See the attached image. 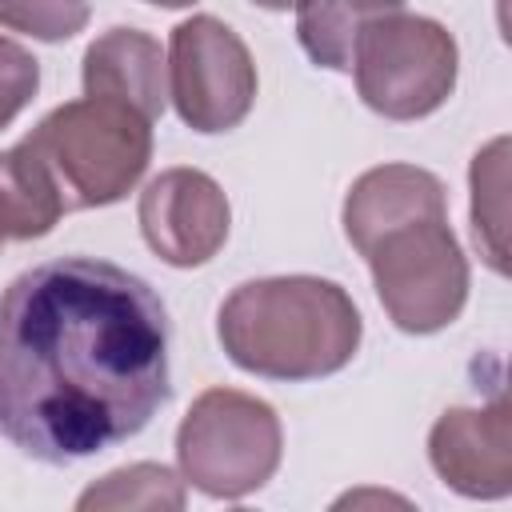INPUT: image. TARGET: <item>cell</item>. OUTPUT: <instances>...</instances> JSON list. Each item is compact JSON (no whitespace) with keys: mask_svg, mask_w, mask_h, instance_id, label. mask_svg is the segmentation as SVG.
Here are the masks:
<instances>
[{"mask_svg":"<svg viewBox=\"0 0 512 512\" xmlns=\"http://www.w3.org/2000/svg\"><path fill=\"white\" fill-rule=\"evenodd\" d=\"M400 8L404 0H296V36L312 64L352 72L360 32Z\"/></svg>","mask_w":512,"mask_h":512,"instance_id":"4fadbf2b","label":"cell"},{"mask_svg":"<svg viewBox=\"0 0 512 512\" xmlns=\"http://www.w3.org/2000/svg\"><path fill=\"white\" fill-rule=\"evenodd\" d=\"M168 96L196 132H228L256 104V64L248 44L216 16H192L172 28Z\"/></svg>","mask_w":512,"mask_h":512,"instance_id":"52a82bcc","label":"cell"},{"mask_svg":"<svg viewBox=\"0 0 512 512\" xmlns=\"http://www.w3.org/2000/svg\"><path fill=\"white\" fill-rule=\"evenodd\" d=\"M24 144L52 172L68 212L124 200L152 160V120L128 104L84 96L52 108Z\"/></svg>","mask_w":512,"mask_h":512,"instance_id":"3957f363","label":"cell"},{"mask_svg":"<svg viewBox=\"0 0 512 512\" xmlns=\"http://www.w3.org/2000/svg\"><path fill=\"white\" fill-rule=\"evenodd\" d=\"M68 212L44 160L20 140L0 152V240H36Z\"/></svg>","mask_w":512,"mask_h":512,"instance_id":"7c38bea8","label":"cell"},{"mask_svg":"<svg viewBox=\"0 0 512 512\" xmlns=\"http://www.w3.org/2000/svg\"><path fill=\"white\" fill-rule=\"evenodd\" d=\"M40 88V64L28 48L0 36V128H8L36 96Z\"/></svg>","mask_w":512,"mask_h":512,"instance_id":"e0dca14e","label":"cell"},{"mask_svg":"<svg viewBox=\"0 0 512 512\" xmlns=\"http://www.w3.org/2000/svg\"><path fill=\"white\" fill-rule=\"evenodd\" d=\"M88 16L92 0H0V24L8 32H24L48 44L84 32Z\"/></svg>","mask_w":512,"mask_h":512,"instance_id":"2e32d148","label":"cell"},{"mask_svg":"<svg viewBox=\"0 0 512 512\" xmlns=\"http://www.w3.org/2000/svg\"><path fill=\"white\" fill-rule=\"evenodd\" d=\"M228 224V196L200 168H168L140 192V232L172 268L208 264L224 248Z\"/></svg>","mask_w":512,"mask_h":512,"instance_id":"ba28073f","label":"cell"},{"mask_svg":"<svg viewBox=\"0 0 512 512\" xmlns=\"http://www.w3.org/2000/svg\"><path fill=\"white\" fill-rule=\"evenodd\" d=\"M360 256L368 260L376 296L400 332L428 336L464 312L468 260L448 228V212L412 216L380 232Z\"/></svg>","mask_w":512,"mask_h":512,"instance_id":"5b68a950","label":"cell"},{"mask_svg":"<svg viewBox=\"0 0 512 512\" xmlns=\"http://www.w3.org/2000/svg\"><path fill=\"white\" fill-rule=\"evenodd\" d=\"M284 452L280 416L268 400L240 388H208L176 428L184 484L212 500H240L264 488Z\"/></svg>","mask_w":512,"mask_h":512,"instance_id":"277c9868","label":"cell"},{"mask_svg":"<svg viewBox=\"0 0 512 512\" xmlns=\"http://www.w3.org/2000/svg\"><path fill=\"white\" fill-rule=\"evenodd\" d=\"M84 96L128 104L144 120H160L168 104V60L160 40L140 28H108L84 52Z\"/></svg>","mask_w":512,"mask_h":512,"instance_id":"30bf717a","label":"cell"},{"mask_svg":"<svg viewBox=\"0 0 512 512\" xmlns=\"http://www.w3.org/2000/svg\"><path fill=\"white\" fill-rule=\"evenodd\" d=\"M428 460L436 476L472 500H500L512 492V404L492 396L480 408H448L428 432Z\"/></svg>","mask_w":512,"mask_h":512,"instance_id":"9c48e42d","label":"cell"},{"mask_svg":"<svg viewBox=\"0 0 512 512\" xmlns=\"http://www.w3.org/2000/svg\"><path fill=\"white\" fill-rule=\"evenodd\" d=\"M148 4H160V8H188V4H196V0H148Z\"/></svg>","mask_w":512,"mask_h":512,"instance_id":"d6986e66","label":"cell"},{"mask_svg":"<svg viewBox=\"0 0 512 512\" xmlns=\"http://www.w3.org/2000/svg\"><path fill=\"white\" fill-rule=\"evenodd\" d=\"M460 52L440 20L392 12L372 20L352 56L360 100L388 120L432 116L456 88Z\"/></svg>","mask_w":512,"mask_h":512,"instance_id":"8992f818","label":"cell"},{"mask_svg":"<svg viewBox=\"0 0 512 512\" xmlns=\"http://www.w3.org/2000/svg\"><path fill=\"white\" fill-rule=\"evenodd\" d=\"M504 156L508 140H492L484 152L472 160V236L476 248L484 252L488 268L504 272Z\"/></svg>","mask_w":512,"mask_h":512,"instance_id":"9a60e30c","label":"cell"},{"mask_svg":"<svg viewBox=\"0 0 512 512\" xmlns=\"http://www.w3.org/2000/svg\"><path fill=\"white\" fill-rule=\"evenodd\" d=\"M80 512L92 508H148V512H164V508H184V480L164 468V464H128L116 468L108 476H100L80 500Z\"/></svg>","mask_w":512,"mask_h":512,"instance_id":"5bb4252c","label":"cell"},{"mask_svg":"<svg viewBox=\"0 0 512 512\" xmlns=\"http://www.w3.org/2000/svg\"><path fill=\"white\" fill-rule=\"evenodd\" d=\"M168 312L132 272L56 256L0 296V436L40 464L132 440L168 400Z\"/></svg>","mask_w":512,"mask_h":512,"instance_id":"6da1fadb","label":"cell"},{"mask_svg":"<svg viewBox=\"0 0 512 512\" xmlns=\"http://www.w3.org/2000/svg\"><path fill=\"white\" fill-rule=\"evenodd\" d=\"M448 212L444 184L416 164H380L356 176L344 196V236L356 252H364L380 232L412 220Z\"/></svg>","mask_w":512,"mask_h":512,"instance_id":"8fae6325","label":"cell"},{"mask_svg":"<svg viewBox=\"0 0 512 512\" xmlns=\"http://www.w3.org/2000/svg\"><path fill=\"white\" fill-rule=\"evenodd\" d=\"M252 4H260V8H272V12H284V8H292L296 0H252Z\"/></svg>","mask_w":512,"mask_h":512,"instance_id":"ac0fdd59","label":"cell"},{"mask_svg":"<svg viewBox=\"0 0 512 512\" xmlns=\"http://www.w3.org/2000/svg\"><path fill=\"white\" fill-rule=\"evenodd\" d=\"M216 336L228 360L268 380H320L340 372L364 336L352 296L320 276H268L232 288Z\"/></svg>","mask_w":512,"mask_h":512,"instance_id":"7a4b0ae2","label":"cell"}]
</instances>
